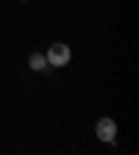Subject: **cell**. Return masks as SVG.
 Listing matches in <instances>:
<instances>
[{
	"label": "cell",
	"mask_w": 139,
	"mask_h": 155,
	"mask_svg": "<svg viewBox=\"0 0 139 155\" xmlns=\"http://www.w3.org/2000/svg\"><path fill=\"white\" fill-rule=\"evenodd\" d=\"M45 58H47V67H67L70 61H72V50L64 45V42H56V45H50L47 47V53H45Z\"/></svg>",
	"instance_id": "obj_1"
},
{
	"label": "cell",
	"mask_w": 139,
	"mask_h": 155,
	"mask_svg": "<svg viewBox=\"0 0 139 155\" xmlns=\"http://www.w3.org/2000/svg\"><path fill=\"white\" fill-rule=\"evenodd\" d=\"M95 133H97V139H100V141L111 144V141L117 139V122H114V119H109V116H103V119L95 125Z\"/></svg>",
	"instance_id": "obj_2"
},
{
	"label": "cell",
	"mask_w": 139,
	"mask_h": 155,
	"mask_svg": "<svg viewBox=\"0 0 139 155\" xmlns=\"http://www.w3.org/2000/svg\"><path fill=\"white\" fill-rule=\"evenodd\" d=\"M28 67H31L33 72H47V69H50L45 53H31V55H28Z\"/></svg>",
	"instance_id": "obj_3"
}]
</instances>
